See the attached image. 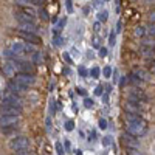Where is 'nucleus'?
Returning <instances> with one entry per match:
<instances>
[{
	"instance_id": "5",
	"label": "nucleus",
	"mask_w": 155,
	"mask_h": 155,
	"mask_svg": "<svg viewBox=\"0 0 155 155\" xmlns=\"http://www.w3.org/2000/svg\"><path fill=\"white\" fill-rule=\"evenodd\" d=\"M2 104H11V106L22 107V99L12 92H5V93H2Z\"/></svg>"
},
{
	"instance_id": "22",
	"label": "nucleus",
	"mask_w": 155,
	"mask_h": 155,
	"mask_svg": "<svg viewBox=\"0 0 155 155\" xmlns=\"http://www.w3.org/2000/svg\"><path fill=\"white\" fill-rule=\"evenodd\" d=\"M36 51H37V50H36L34 44H28V42L25 44V53H31V54H34Z\"/></svg>"
},
{
	"instance_id": "17",
	"label": "nucleus",
	"mask_w": 155,
	"mask_h": 155,
	"mask_svg": "<svg viewBox=\"0 0 155 155\" xmlns=\"http://www.w3.org/2000/svg\"><path fill=\"white\" fill-rule=\"evenodd\" d=\"M124 110L127 112V113H135V115H138L140 113V106L138 104H134V102H126L124 104Z\"/></svg>"
},
{
	"instance_id": "15",
	"label": "nucleus",
	"mask_w": 155,
	"mask_h": 155,
	"mask_svg": "<svg viewBox=\"0 0 155 155\" xmlns=\"http://www.w3.org/2000/svg\"><path fill=\"white\" fill-rule=\"evenodd\" d=\"M137 78H140L143 82H149L150 81V74L147 73V71H144L143 68H134V71H132Z\"/></svg>"
},
{
	"instance_id": "37",
	"label": "nucleus",
	"mask_w": 155,
	"mask_h": 155,
	"mask_svg": "<svg viewBox=\"0 0 155 155\" xmlns=\"http://www.w3.org/2000/svg\"><path fill=\"white\" fill-rule=\"evenodd\" d=\"M109 45H115V33L112 31L109 36Z\"/></svg>"
},
{
	"instance_id": "14",
	"label": "nucleus",
	"mask_w": 155,
	"mask_h": 155,
	"mask_svg": "<svg viewBox=\"0 0 155 155\" xmlns=\"http://www.w3.org/2000/svg\"><path fill=\"white\" fill-rule=\"evenodd\" d=\"M16 70H17V67H16L14 62L9 61V62L3 64V74H5V76H8V78L16 76Z\"/></svg>"
},
{
	"instance_id": "28",
	"label": "nucleus",
	"mask_w": 155,
	"mask_h": 155,
	"mask_svg": "<svg viewBox=\"0 0 155 155\" xmlns=\"http://www.w3.org/2000/svg\"><path fill=\"white\" fill-rule=\"evenodd\" d=\"M93 104H95V101H93V99H90V98H85V99H84V106H85L87 109H92Z\"/></svg>"
},
{
	"instance_id": "49",
	"label": "nucleus",
	"mask_w": 155,
	"mask_h": 155,
	"mask_svg": "<svg viewBox=\"0 0 155 155\" xmlns=\"http://www.w3.org/2000/svg\"><path fill=\"white\" fill-rule=\"evenodd\" d=\"M74 153H76V155H82V150H79V149H78V150H76Z\"/></svg>"
},
{
	"instance_id": "45",
	"label": "nucleus",
	"mask_w": 155,
	"mask_h": 155,
	"mask_svg": "<svg viewBox=\"0 0 155 155\" xmlns=\"http://www.w3.org/2000/svg\"><path fill=\"white\" fill-rule=\"evenodd\" d=\"M64 59H65V61H67L68 64H71V58L68 56V53H64Z\"/></svg>"
},
{
	"instance_id": "16",
	"label": "nucleus",
	"mask_w": 155,
	"mask_h": 155,
	"mask_svg": "<svg viewBox=\"0 0 155 155\" xmlns=\"http://www.w3.org/2000/svg\"><path fill=\"white\" fill-rule=\"evenodd\" d=\"M36 22H27V23H19V31H31L36 33Z\"/></svg>"
},
{
	"instance_id": "8",
	"label": "nucleus",
	"mask_w": 155,
	"mask_h": 155,
	"mask_svg": "<svg viewBox=\"0 0 155 155\" xmlns=\"http://www.w3.org/2000/svg\"><path fill=\"white\" fill-rule=\"evenodd\" d=\"M17 121H19V115H2V118H0V127L16 126Z\"/></svg>"
},
{
	"instance_id": "24",
	"label": "nucleus",
	"mask_w": 155,
	"mask_h": 155,
	"mask_svg": "<svg viewBox=\"0 0 155 155\" xmlns=\"http://www.w3.org/2000/svg\"><path fill=\"white\" fill-rule=\"evenodd\" d=\"M107 17H109V12H107V11H101V12H98V22H106Z\"/></svg>"
},
{
	"instance_id": "4",
	"label": "nucleus",
	"mask_w": 155,
	"mask_h": 155,
	"mask_svg": "<svg viewBox=\"0 0 155 155\" xmlns=\"http://www.w3.org/2000/svg\"><path fill=\"white\" fill-rule=\"evenodd\" d=\"M14 79H16L20 85H23L25 88L34 85V82H36V78H34L33 73H17Z\"/></svg>"
},
{
	"instance_id": "25",
	"label": "nucleus",
	"mask_w": 155,
	"mask_h": 155,
	"mask_svg": "<svg viewBox=\"0 0 155 155\" xmlns=\"http://www.w3.org/2000/svg\"><path fill=\"white\" fill-rule=\"evenodd\" d=\"M99 74H101V70H99V67H93L92 70H90V76H92V78H95V79H96V78H99Z\"/></svg>"
},
{
	"instance_id": "27",
	"label": "nucleus",
	"mask_w": 155,
	"mask_h": 155,
	"mask_svg": "<svg viewBox=\"0 0 155 155\" xmlns=\"http://www.w3.org/2000/svg\"><path fill=\"white\" fill-rule=\"evenodd\" d=\"M102 74H104V78H112L113 70H112L110 67H104V70H102Z\"/></svg>"
},
{
	"instance_id": "23",
	"label": "nucleus",
	"mask_w": 155,
	"mask_h": 155,
	"mask_svg": "<svg viewBox=\"0 0 155 155\" xmlns=\"http://www.w3.org/2000/svg\"><path fill=\"white\" fill-rule=\"evenodd\" d=\"M146 33H147L149 36H155V23H153V22H150L147 27H146Z\"/></svg>"
},
{
	"instance_id": "31",
	"label": "nucleus",
	"mask_w": 155,
	"mask_h": 155,
	"mask_svg": "<svg viewBox=\"0 0 155 155\" xmlns=\"http://www.w3.org/2000/svg\"><path fill=\"white\" fill-rule=\"evenodd\" d=\"M98 56H99V58H106V56H107V48H106V47H101Z\"/></svg>"
},
{
	"instance_id": "50",
	"label": "nucleus",
	"mask_w": 155,
	"mask_h": 155,
	"mask_svg": "<svg viewBox=\"0 0 155 155\" xmlns=\"http://www.w3.org/2000/svg\"><path fill=\"white\" fill-rule=\"evenodd\" d=\"M152 74L155 76V64H153V65H152Z\"/></svg>"
},
{
	"instance_id": "34",
	"label": "nucleus",
	"mask_w": 155,
	"mask_h": 155,
	"mask_svg": "<svg viewBox=\"0 0 155 155\" xmlns=\"http://www.w3.org/2000/svg\"><path fill=\"white\" fill-rule=\"evenodd\" d=\"M53 45H56V47L62 45V37H59V36H54V39H53Z\"/></svg>"
},
{
	"instance_id": "6",
	"label": "nucleus",
	"mask_w": 155,
	"mask_h": 155,
	"mask_svg": "<svg viewBox=\"0 0 155 155\" xmlns=\"http://www.w3.org/2000/svg\"><path fill=\"white\" fill-rule=\"evenodd\" d=\"M121 143H123L126 147H129V149H138V147H140V141L137 140V137L127 134V132L121 135Z\"/></svg>"
},
{
	"instance_id": "18",
	"label": "nucleus",
	"mask_w": 155,
	"mask_h": 155,
	"mask_svg": "<svg viewBox=\"0 0 155 155\" xmlns=\"http://www.w3.org/2000/svg\"><path fill=\"white\" fill-rule=\"evenodd\" d=\"M141 54H143L144 58H152L155 54V48L147 47V45H141Z\"/></svg>"
},
{
	"instance_id": "21",
	"label": "nucleus",
	"mask_w": 155,
	"mask_h": 155,
	"mask_svg": "<svg viewBox=\"0 0 155 155\" xmlns=\"http://www.w3.org/2000/svg\"><path fill=\"white\" fill-rule=\"evenodd\" d=\"M134 33H135V36H137V37H143V36L146 34V27H141V25H138V27L135 28V31H134Z\"/></svg>"
},
{
	"instance_id": "48",
	"label": "nucleus",
	"mask_w": 155,
	"mask_h": 155,
	"mask_svg": "<svg viewBox=\"0 0 155 155\" xmlns=\"http://www.w3.org/2000/svg\"><path fill=\"white\" fill-rule=\"evenodd\" d=\"M121 31V22H118V25H116V33Z\"/></svg>"
},
{
	"instance_id": "32",
	"label": "nucleus",
	"mask_w": 155,
	"mask_h": 155,
	"mask_svg": "<svg viewBox=\"0 0 155 155\" xmlns=\"http://www.w3.org/2000/svg\"><path fill=\"white\" fill-rule=\"evenodd\" d=\"M112 144V137H104L102 138V146H110Z\"/></svg>"
},
{
	"instance_id": "11",
	"label": "nucleus",
	"mask_w": 155,
	"mask_h": 155,
	"mask_svg": "<svg viewBox=\"0 0 155 155\" xmlns=\"http://www.w3.org/2000/svg\"><path fill=\"white\" fill-rule=\"evenodd\" d=\"M9 50H11L17 58H20V56L25 54V44L20 42V41H14V42L9 44Z\"/></svg>"
},
{
	"instance_id": "42",
	"label": "nucleus",
	"mask_w": 155,
	"mask_h": 155,
	"mask_svg": "<svg viewBox=\"0 0 155 155\" xmlns=\"http://www.w3.org/2000/svg\"><path fill=\"white\" fill-rule=\"evenodd\" d=\"M76 92H78V95L85 96V90H84V88H81V87H78V88H76Z\"/></svg>"
},
{
	"instance_id": "35",
	"label": "nucleus",
	"mask_w": 155,
	"mask_h": 155,
	"mask_svg": "<svg viewBox=\"0 0 155 155\" xmlns=\"http://www.w3.org/2000/svg\"><path fill=\"white\" fill-rule=\"evenodd\" d=\"M64 144L62 143H56V150H58V155H64Z\"/></svg>"
},
{
	"instance_id": "2",
	"label": "nucleus",
	"mask_w": 155,
	"mask_h": 155,
	"mask_svg": "<svg viewBox=\"0 0 155 155\" xmlns=\"http://www.w3.org/2000/svg\"><path fill=\"white\" fill-rule=\"evenodd\" d=\"M9 149L11 150H22V149H28L30 147V140L27 137H16L9 141Z\"/></svg>"
},
{
	"instance_id": "30",
	"label": "nucleus",
	"mask_w": 155,
	"mask_h": 155,
	"mask_svg": "<svg viewBox=\"0 0 155 155\" xmlns=\"http://www.w3.org/2000/svg\"><path fill=\"white\" fill-rule=\"evenodd\" d=\"M98 124H99V129H102V130H104V129H107V120H106V118H101Z\"/></svg>"
},
{
	"instance_id": "20",
	"label": "nucleus",
	"mask_w": 155,
	"mask_h": 155,
	"mask_svg": "<svg viewBox=\"0 0 155 155\" xmlns=\"http://www.w3.org/2000/svg\"><path fill=\"white\" fill-rule=\"evenodd\" d=\"M143 45H147V47H155V37L153 36H149V37H144L143 41H141Z\"/></svg>"
},
{
	"instance_id": "43",
	"label": "nucleus",
	"mask_w": 155,
	"mask_h": 155,
	"mask_svg": "<svg viewBox=\"0 0 155 155\" xmlns=\"http://www.w3.org/2000/svg\"><path fill=\"white\" fill-rule=\"evenodd\" d=\"M67 11H68V12H73V6H71L70 0H67Z\"/></svg>"
},
{
	"instance_id": "12",
	"label": "nucleus",
	"mask_w": 155,
	"mask_h": 155,
	"mask_svg": "<svg viewBox=\"0 0 155 155\" xmlns=\"http://www.w3.org/2000/svg\"><path fill=\"white\" fill-rule=\"evenodd\" d=\"M19 33H20V37L23 41H27L28 44H39L41 42V37L36 33H31V31H19Z\"/></svg>"
},
{
	"instance_id": "7",
	"label": "nucleus",
	"mask_w": 155,
	"mask_h": 155,
	"mask_svg": "<svg viewBox=\"0 0 155 155\" xmlns=\"http://www.w3.org/2000/svg\"><path fill=\"white\" fill-rule=\"evenodd\" d=\"M11 62L16 64V67H17V70L20 73H33L34 71V65H33V62H30V61L16 59V61H11Z\"/></svg>"
},
{
	"instance_id": "40",
	"label": "nucleus",
	"mask_w": 155,
	"mask_h": 155,
	"mask_svg": "<svg viewBox=\"0 0 155 155\" xmlns=\"http://www.w3.org/2000/svg\"><path fill=\"white\" fill-rule=\"evenodd\" d=\"M149 20H150V22H153V23H155V9H153V11H150V12H149Z\"/></svg>"
},
{
	"instance_id": "13",
	"label": "nucleus",
	"mask_w": 155,
	"mask_h": 155,
	"mask_svg": "<svg viewBox=\"0 0 155 155\" xmlns=\"http://www.w3.org/2000/svg\"><path fill=\"white\" fill-rule=\"evenodd\" d=\"M6 88L9 90V92H12V93H22V92H25V90H27V88H25L23 85H20L16 79H9L8 81V84H6Z\"/></svg>"
},
{
	"instance_id": "47",
	"label": "nucleus",
	"mask_w": 155,
	"mask_h": 155,
	"mask_svg": "<svg viewBox=\"0 0 155 155\" xmlns=\"http://www.w3.org/2000/svg\"><path fill=\"white\" fill-rule=\"evenodd\" d=\"M93 28H95V31H99V22H96V23L93 25Z\"/></svg>"
},
{
	"instance_id": "1",
	"label": "nucleus",
	"mask_w": 155,
	"mask_h": 155,
	"mask_svg": "<svg viewBox=\"0 0 155 155\" xmlns=\"http://www.w3.org/2000/svg\"><path fill=\"white\" fill-rule=\"evenodd\" d=\"M126 130L127 134H130L134 137H141L147 132V123L141 118V116L135 115V113H127L126 112Z\"/></svg>"
},
{
	"instance_id": "36",
	"label": "nucleus",
	"mask_w": 155,
	"mask_h": 155,
	"mask_svg": "<svg viewBox=\"0 0 155 155\" xmlns=\"http://www.w3.org/2000/svg\"><path fill=\"white\" fill-rule=\"evenodd\" d=\"M127 155H143L138 149H129V152H127Z\"/></svg>"
},
{
	"instance_id": "44",
	"label": "nucleus",
	"mask_w": 155,
	"mask_h": 155,
	"mask_svg": "<svg viewBox=\"0 0 155 155\" xmlns=\"http://www.w3.org/2000/svg\"><path fill=\"white\" fill-rule=\"evenodd\" d=\"M39 14H41V17H42V19H48V16H47V11H45V9H42L41 12H39Z\"/></svg>"
},
{
	"instance_id": "46",
	"label": "nucleus",
	"mask_w": 155,
	"mask_h": 155,
	"mask_svg": "<svg viewBox=\"0 0 155 155\" xmlns=\"http://www.w3.org/2000/svg\"><path fill=\"white\" fill-rule=\"evenodd\" d=\"M93 47H99V39L98 37H93Z\"/></svg>"
},
{
	"instance_id": "33",
	"label": "nucleus",
	"mask_w": 155,
	"mask_h": 155,
	"mask_svg": "<svg viewBox=\"0 0 155 155\" xmlns=\"http://www.w3.org/2000/svg\"><path fill=\"white\" fill-rule=\"evenodd\" d=\"M102 93H104V87H102V85H98V87L95 88V95H96V96H101Z\"/></svg>"
},
{
	"instance_id": "41",
	"label": "nucleus",
	"mask_w": 155,
	"mask_h": 155,
	"mask_svg": "<svg viewBox=\"0 0 155 155\" xmlns=\"http://www.w3.org/2000/svg\"><path fill=\"white\" fill-rule=\"evenodd\" d=\"M65 23H67V19H62V20L59 22V25H58L56 28H58V30H62V27H64V25H65Z\"/></svg>"
},
{
	"instance_id": "19",
	"label": "nucleus",
	"mask_w": 155,
	"mask_h": 155,
	"mask_svg": "<svg viewBox=\"0 0 155 155\" xmlns=\"http://www.w3.org/2000/svg\"><path fill=\"white\" fill-rule=\"evenodd\" d=\"M44 62V56L41 51H36V53L33 54V64L34 65H41V64Z\"/></svg>"
},
{
	"instance_id": "10",
	"label": "nucleus",
	"mask_w": 155,
	"mask_h": 155,
	"mask_svg": "<svg viewBox=\"0 0 155 155\" xmlns=\"http://www.w3.org/2000/svg\"><path fill=\"white\" fill-rule=\"evenodd\" d=\"M14 17L19 23H27V22H34L36 20V16H31V14H27L23 9L20 11H16L14 12Z\"/></svg>"
},
{
	"instance_id": "39",
	"label": "nucleus",
	"mask_w": 155,
	"mask_h": 155,
	"mask_svg": "<svg viewBox=\"0 0 155 155\" xmlns=\"http://www.w3.org/2000/svg\"><path fill=\"white\" fill-rule=\"evenodd\" d=\"M64 147H65V150H67V152H70V149H71V144H70V141H68V140H65V141H64Z\"/></svg>"
},
{
	"instance_id": "26",
	"label": "nucleus",
	"mask_w": 155,
	"mask_h": 155,
	"mask_svg": "<svg viewBox=\"0 0 155 155\" xmlns=\"http://www.w3.org/2000/svg\"><path fill=\"white\" fill-rule=\"evenodd\" d=\"M64 126H65V130H67V132H71L73 129H74V123H73L71 120H67Z\"/></svg>"
},
{
	"instance_id": "29",
	"label": "nucleus",
	"mask_w": 155,
	"mask_h": 155,
	"mask_svg": "<svg viewBox=\"0 0 155 155\" xmlns=\"http://www.w3.org/2000/svg\"><path fill=\"white\" fill-rule=\"evenodd\" d=\"M16 5H22V6H27V5H33L31 0H14Z\"/></svg>"
},
{
	"instance_id": "9",
	"label": "nucleus",
	"mask_w": 155,
	"mask_h": 155,
	"mask_svg": "<svg viewBox=\"0 0 155 155\" xmlns=\"http://www.w3.org/2000/svg\"><path fill=\"white\" fill-rule=\"evenodd\" d=\"M2 115H19L22 113V107L20 106H11V104H2Z\"/></svg>"
},
{
	"instance_id": "38",
	"label": "nucleus",
	"mask_w": 155,
	"mask_h": 155,
	"mask_svg": "<svg viewBox=\"0 0 155 155\" xmlns=\"http://www.w3.org/2000/svg\"><path fill=\"white\" fill-rule=\"evenodd\" d=\"M78 73H79L82 78H85V76H87V70H85L84 67H79V68H78Z\"/></svg>"
},
{
	"instance_id": "3",
	"label": "nucleus",
	"mask_w": 155,
	"mask_h": 155,
	"mask_svg": "<svg viewBox=\"0 0 155 155\" xmlns=\"http://www.w3.org/2000/svg\"><path fill=\"white\" fill-rule=\"evenodd\" d=\"M127 99L130 101V102H134V104H141V102H146L147 101V96H146V93L143 92V90H140V88H132L130 92H129V95H127Z\"/></svg>"
},
{
	"instance_id": "51",
	"label": "nucleus",
	"mask_w": 155,
	"mask_h": 155,
	"mask_svg": "<svg viewBox=\"0 0 155 155\" xmlns=\"http://www.w3.org/2000/svg\"><path fill=\"white\" fill-rule=\"evenodd\" d=\"M16 155H17V153H16Z\"/></svg>"
}]
</instances>
